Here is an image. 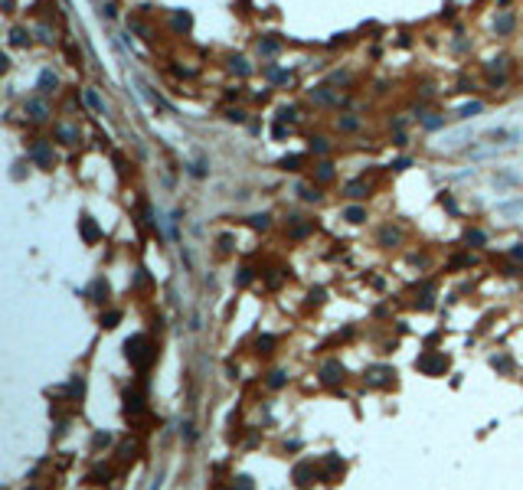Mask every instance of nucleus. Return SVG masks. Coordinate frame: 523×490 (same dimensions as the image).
<instances>
[{
  "instance_id": "obj_1",
  "label": "nucleus",
  "mask_w": 523,
  "mask_h": 490,
  "mask_svg": "<svg viewBox=\"0 0 523 490\" xmlns=\"http://www.w3.org/2000/svg\"><path fill=\"white\" fill-rule=\"evenodd\" d=\"M445 366H448L445 356H422L419 359V370H425V372H438V370H445Z\"/></svg>"
},
{
  "instance_id": "obj_2",
  "label": "nucleus",
  "mask_w": 523,
  "mask_h": 490,
  "mask_svg": "<svg viewBox=\"0 0 523 490\" xmlns=\"http://www.w3.org/2000/svg\"><path fill=\"white\" fill-rule=\"evenodd\" d=\"M324 382H330V386H334V382H340L343 379V366H340V363H324Z\"/></svg>"
},
{
  "instance_id": "obj_3",
  "label": "nucleus",
  "mask_w": 523,
  "mask_h": 490,
  "mask_svg": "<svg viewBox=\"0 0 523 490\" xmlns=\"http://www.w3.org/2000/svg\"><path fill=\"white\" fill-rule=\"evenodd\" d=\"M33 157H36L40 163H46V167H53V154L46 151V144H36V147H33Z\"/></svg>"
},
{
  "instance_id": "obj_4",
  "label": "nucleus",
  "mask_w": 523,
  "mask_h": 490,
  "mask_svg": "<svg viewBox=\"0 0 523 490\" xmlns=\"http://www.w3.org/2000/svg\"><path fill=\"white\" fill-rule=\"evenodd\" d=\"M40 88H43V92H53V88H56V76L43 72V76H40Z\"/></svg>"
},
{
  "instance_id": "obj_5",
  "label": "nucleus",
  "mask_w": 523,
  "mask_h": 490,
  "mask_svg": "<svg viewBox=\"0 0 523 490\" xmlns=\"http://www.w3.org/2000/svg\"><path fill=\"white\" fill-rule=\"evenodd\" d=\"M347 219H350V222H363V219H366V213H363L360 206H350V209H347Z\"/></svg>"
},
{
  "instance_id": "obj_6",
  "label": "nucleus",
  "mask_w": 523,
  "mask_h": 490,
  "mask_svg": "<svg viewBox=\"0 0 523 490\" xmlns=\"http://www.w3.org/2000/svg\"><path fill=\"white\" fill-rule=\"evenodd\" d=\"M347 196L360 199V196H366V186H363V183H350V186H347Z\"/></svg>"
},
{
  "instance_id": "obj_7",
  "label": "nucleus",
  "mask_w": 523,
  "mask_h": 490,
  "mask_svg": "<svg viewBox=\"0 0 523 490\" xmlns=\"http://www.w3.org/2000/svg\"><path fill=\"white\" fill-rule=\"evenodd\" d=\"M13 43H17V46H26V43H30V33L17 26V30H13Z\"/></svg>"
},
{
  "instance_id": "obj_8",
  "label": "nucleus",
  "mask_w": 523,
  "mask_h": 490,
  "mask_svg": "<svg viewBox=\"0 0 523 490\" xmlns=\"http://www.w3.org/2000/svg\"><path fill=\"white\" fill-rule=\"evenodd\" d=\"M118 320H121V314H118V311H111L108 317H101V327H108V330H111V327H118Z\"/></svg>"
},
{
  "instance_id": "obj_9",
  "label": "nucleus",
  "mask_w": 523,
  "mask_h": 490,
  "mask_svg": "<svg viewBox=\"0 0 523 490\" xmlns=\"http://www.w3.org/2000/svg\"><path fill=\"white\" fill-rule=\"evenodd\" d=\"M380 239L386 242V245H389V242H399V232H396V229H382V232H380Z\"/></svg>"
},
{
  "instance_id": "obj_10",
  "label": "nucleus",
  "mask_w": 523,
  "mask_h": 490,
  "mask_svg": "<svg viewBox=\"0 0 523 490\" xmlns=\"http://www.w3.org/2000/svg\"><path fill=\"white\" fill-rule=\"evenodd\" d=\"M26 108L33 111V118H46V108H43V105H40V101H30Z\"/></svg>"
},
{
  "instance_id": "obj_11",
  "label": "nucleus",
  "mask_w": 523,
  "mask_h": 490,
  "mask_svg": "<svg viewBox=\"0 0 523 490\" xmlns=\"http://www.w3.org/2000/svg\"><path fill=\"white\" fill-rule=\"evenodd\" d=\"M272 343H275L272 337H259V343H255V347H259V353H268V350H272Z\"/></svg>"
},
{
  "instance_id": "obj_12",
  "label": "nucleus",
  "mask_w": 523,
  "mask_h": 490,
  "mask_svg": "<svg viewBox=\"0 0 523 490\" xmlns=\"http://www.w3.org/2000/svg\"><path fill=\"white\" fill-rule=\"evenodd\" d=\"M298 163H301V157H284L282 167H284V170H298Z\"/></svg>"
},
{
  "instance_id": "obj_13",
  "label": "nucleus",
  "mask_w": 523,
  "mask_h": 490,
  "mask_svg": "<svg viewBox=\"0 0 523 490\" xmlns=\"http://www.w3.org/2000/svg\"><path fill=\"white\" fill-rule=\"evenodd\" d=\"M282 382H284V372H272V379H268V386H272V389H278Z\"/></svg>"
},
{
  "instance_id": "obj_14",
  "label": "nucleus",
  "mask_w": 523,
  "mask_h": 490,
  "mask_svg": "<svg viewBox=\"0 0 523 490\" xmlns=\"http://www.w3.org/2000/svg\"><path fill=\"white\" fill-rule=\"evenodd\" d=\"M85 98H88V105H92V108H95V111H101V101H98V95H95V92H88Z\"/></svg>"
},
{
  "instance_id": "obj_15",
  "label": "nucleus",
  "mask_w": 523,
  "mask_h": 490,
  "mask_svg": "<svg viewBox=\"0 0 523 490\" xmlns=\"http://www.w3.org/2000/svg\"><path fill=\"white\" fill-rule=\"evenodd\" d=\"M468 242H474V245H481V242H484V232H478V229H474V232H468Z\"/></svg>"
},
{
  "instance_id": "obj_16",
  "label": "nucleus",
  "mask_w": 523,
  "mask_h": 490,
  "mask_svg": "<svg viewBox=\"0 0 523 490\" xmlns=\"http://www.w3.org/2000/svg\"><path fill=\"white\" fill-rule=\"evenodd\" d=\"M494 366H497V370H510V359H503V356H494Z\"/></svg>"
},
{
  "instance_id": "obj_17",
  "label": "nucleus",
  "mask_w": 523,
  "mask_h": 490,
  "mask_svg": "<svg viewBox=\"0 0 523 490\" xmlns=\"http://www.w3.org/2000/svg\"><path fill=\"white\" fill-rule=\"evenodd\" d=\"M474 111H481V105H478V101H471V105H464V108H461V115H474Z\"/></svg>"
},
{
  "instance_id": "obj_18",
  "label": "nucleus",
  "mask_w": 523,
  "mask_h": 490,
  "mask_svg": "<svg viewBox=\"0 0 523 490\" xmlns=\"http://www.w3.org/2000/svg\"><path fill=\"white\" fill-rule=\"evenodd\" d=\"M252 226H259V229H265V226H268V216H252Z\"/></svg>"
},
{
  "instance_id": "obj_19",
  "label": "nucleus",
  "mask_w": 523,
  "mask_h": 490,
  "mask_svg": "<svg viewBox=\"0 0 523 490\" xmlns=\"http://www.w3.org/2000/svg\"><path fill=\"white\" fill-rule=\"evenodd\" d=\"M301 196H304V199H317V190H311V186H301Z\"/></svg>"
},
{
  "instance_id": "obj_20",
  "label": "nucleus",
  "mask_w": 523,
  "mask_h": 490,
  "mask_svg": "<svg viewBox=\"0 0 523 490\" xmlns=\"http://www.w3.org/2000/svg\"><path fill=\"white\" fill-rule=\"evenodd\" d=\"M236 487H239V490H252V480H249V477H239V484H236Z\"/></svg>"
},
{
  "instance_id": "obj_21",
  "label": "nucleus",
  "mask_w": 523,
  "mask_h": 490,
  "mask_svg": "<svg viewBox=\"0 0 523 490\" xmlns=\"http://www.w3.org/2000/svg\"><path fill=\"white\" fill-rule=\"evenodd\" d=\"M497 26H501V30H510L513 20H510V17H501V23H497Z\"/></svg>"
}]
</instances>
